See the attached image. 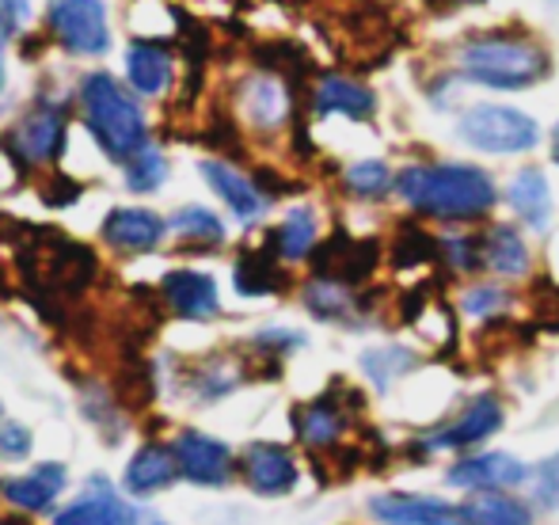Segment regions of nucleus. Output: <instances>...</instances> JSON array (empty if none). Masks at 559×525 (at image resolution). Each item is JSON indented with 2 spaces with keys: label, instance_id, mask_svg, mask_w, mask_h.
<instances>
[{
  "label": "nucleus",
  "instance_id": "1",
  "mask_svg": "<svg viewBox=\"0 0 559 525\" xmlns=\"http://www.w3.org/2000/svg\"><path fill=\"white\" fill-rule=\"evenodd\" d=\"M396 191L415 214L435 222H476L499 199L476 164H412L396 176Z\"/></svg>",
  "mask_w": 559,
  "mask_h": 525
},
{
  "label": "nucleus",
  "instance_id": "2",
  "mask_svg": "<svg viewBox=\"0 0 559 525\" xmlns=\"http://www.w3.org/2000/svg\"><path fill=\"white\" fill-rule=\"evenodd\" d=\"M464 81L495 92H522L552 73V58L533 35L522 31H487L456 50Z\"/></svg>",
  "mask_w": 559,
  "mask_h": 525
},
{
  "label": "nucleus",
  "instance_id": "3",
  "mask_svg": "<svg viewBox=\"0 0 559 525\" xmlns=\"http://www.w3.org/2000/svg\"><path fill=\"white\" fill-rule=\"evenodd\" d=\"M81 104L88 115V127L96 133V141L104 145L107 156L115 160H133L141 153L148 138L145 119H141L138 104L126 96V88L107 73H92L81 84Z\"/></svg>",
  "mask_w": 559,
  "mask_h": 525
},
{
  "label": "nucleus",
  "instance_id": "4",
  "mask_svg": "<svg viewBox=\"0 0 559 525\" xmlns=\"http://www.w3.org/2000/svg\"><path fill=\"white\" fill-rule=\"evenodd\" d=\"M456 133H461L464 145L479 148V153H530L540 141V127L530 119L525 111H514V107L502 104H479L472 111L461 115L456 122Z\"/></svg>",
  "mask_w": 559,
  "mask_h": 525
},
{
  "label": "nucleus",
  "instance_id": "5",
  "mask_svg": "<svg viewBox=\"0 0 559 525\" xmlns=\"http://www.w3.org/2000/svg\"><path fill=\"white\" fill-rule=\"evenodd\" d=\"M50 27L58 43L73 53H104L107 43H111L107 12L99 0H53Z\"/></svg>",
  "mask_w": 559,
  "mask_h": 525
},
{
  "label": "nucleus",
  "instance_id": "6",
  "mask_svg": "<svg viewBox=\"0 0 559 525\" xmlns=\"http://www.w3.org/2000/svg\"><path fill=\"white\" fill-rule=\"evenodd\" d=\"M171 453H176V461H179V473H183L187 480L202 484V488H222L228 480V473H233V453H228V445H222L210 434H199V430H183V434L176 438V445H171Z\"/></svg>",
  "mask_w": 559,
  "mask_h": 525
},
{
  "label": "nucleus",
  "instance_id": "7",
  "mask_svg": "<svg viewBox=\"0 0 559 525\" xmlns=\"http://www.w3.org/2000/svg\"><path fill=\"white\" fill-rule=\"evenodd\" d=\"M499 427H502L499 396H476L453 422H445L442 430L427 434L423 450H464V445H476L484 438H491Z\"/></svg>",
  "mask_w": 559,
  "mask_h": 525
},
{
  "label": "nucleus",
  "instance_id": "8",
  "mask_svg": "<svg viewBox=\"0 0 559 525\" xmlns=\"http://www.w3.org/2000/svg\"><path fill=\"white\" fill-rule=\"evenodd\" d=\"M530 476V468L510 453H476L449 468V484L464 491H507Z\"/></svg>",
  "mask_w": 559,
  "mask_h": 525
},
{
  "label": "nucleus",
  "instance_id": "9",
  "mask_svg": "<svg viewBox=\"0 0 559 525\" xmlns=\"http://www.w3.org/2000/svg\"><path fill=\"white\" fill-rule=\"evenodd\" d=\"M369 514L381 525H461V506L435 496H377L369 499Z\"/></svg>",
  "mask_w": 559,
  "mask_h": 525
},
{
  "label": "nucleus",
  "instance_id": "10",
  "mask_svg": "<svg viewBox=\"0 0 559 525\" xmlns=\"http://www.w3.org/2000/svg\"><path fill=\"white\" fill-rule=\"evenodd\" d=\"M243 480L259 496H286L297 484V461L282 445L255 442L243 453Z\"/></svg>",
  "mask_w": 559,
  "mask_h": 525
},
{
  "label": "nucleus",
  "instance_id": "11",
  "mask_svg": "<svg viewBox=\"0 0 559 525\" xmlns=\"http://www.w3.org/2000/svg\"><path fill=\"white\" fill-rule=\"evenodd\" d=\"M312 107H317V115H343V119L366 122L377 111V96L350 76L324 73L317 81V92H312Z\"/></svg>",
  "mask_w": 559,
  "mask_h": 525
},
{
  "label": "nucleus",
  "instance_id": "12",
  "mask_svg": "<svg viewBox=\"0 0 559 525\" xmlns=\"http://www.w3.org/2000/svg\"><path fill=\"white\" fill-rule=\"evenodd\" d=\"M164 301L187 320H210L217 317L222 301H217V282L199 271H171L164 278Z\"/></svg>",
  "mask_w": 559,
  "mask_h": 525
},
{
  "label": "nucleus",
  "instance_id": "13",
  "mask_svg": "<svg viewBox=\"0 0 559 525\" xmlns=\"http://www.w3.org/2000/svg\"><path fill=\"white\" fill-rule=\"evenodd\" d=\"M61 141H66V115H61V107L43 104L15 127V145L35 164L53 160L61 153Z\"/></svg>",
  "mask_w": 559,
  "mask_h": 525
},
{
  "label": "nucleus",
  "instance_id": "14",
  "mask_svg": "<svg viewBox=\"0 0 559 525\" xmlns=\"http://www.w3.org/2000/svg\"><path fill=\"white\" fill-rule=\"evenodd\" d=\"M53 525H138V514H133L104 480H96L88 496L69 503L66 511L53 518Z\"/></svg>",
  "mask_w": 559,
  "mask_h": 525
},
{
  "label": "nucleus",
  "instance_id": "15",
  "mask_svg": "<svg viewBox=\"0 0 559 525\" xmlns=\"http://www.w3.org/2000/svg\"><path fill=\"white\" fill-rule=\"evenodd\" d=\"M240 111L255 130H278L289 119V92L274 76H251L240 92Z\"/></svg>",
  "mask_w": 559,
  "mask_h": 525
},
{
  "label": "nucleus",
  "instance_id": "16",
  "mask_svg": "<svg viewBox=\"0 0 559 525\" xmlns=\"http://www.w3.org/2000/svg\"><path fill=\"white\" fill-rule=\"evenodd\" d=\"M61 488H66V468L61 465H38L27 476L0 480V496L12 506H20V511H46L61 496Z\"/></svg>",
  "mask_w": 559,
  "mask_h": 525
},
{
  "label": "nucleus",
  "instance_id": "17",
  "mask_svg": "<svg viewBox=\"0 0 559 525\" xmlns=\"http://www.w3.org/2000/svg\"><path fill=\"white\" fill-rule=\"evenodd\" d=\"M202 176H206V183L222 194V202L240 217V222H255V217L266 210V199L259 194V187L251 183L248 176H240L236 168H228V164L202 160Z\"/></svg>",
  "mask_w": 559,
  "mask_h": 525
},
{
  "label": "nucleus",
  "instance_id": "18",
  "mask_svg": "<svg viewBox=\"0 0 559 525\" xmlns=\"http://www.w3.org/2000/svg\"><path fill=\"white\" fill-rule=\"evenodd\" d=\"M104 237L111 240L115 248H122V252H148V248L160 244L164 222L153 214V210L126 206V210H115V214L107 217Z\"/></svg>",
  "mask_w": 559,
  "mask_h": 525
},
{
  "label": "nucleus",
  "instance_id": "19",
  "mask_svg": "<svg viewBox=\"0 0 559 525\" xmlns=\"http://www.w3.org/2000/svg\"><path fill=\"white\" fill-rule=\"evenodd\" d=\"M507 202L530 229H545L552 217V191L540 168H522L507 187Z\"/></svg>",
  "mask_w": 559,
  "mask_h": 525
},
{
  "label": "nucleus",
  "instance_id": "20",
  "mask_svg": "<svg viewBox=\"0 0 559 525\" xmlns=\"http://www.w3.org/2000/svg\"><path fill=\"white\" fill-rule=\"evenodd\" d=\"M294 427H297V434H301L305 445H312V450H328V445H335L338 438H343V430L350 427V419H346L343 404H335L332 396H320V399H312V404L297 407Z\"/></svg>",
  "mask_w": 559,
  "mask_h": 525
},
{
  "label": "nucleus",
  "instance_id": "21",
  "mask_svg": "<svg viewBox=\"0 0 559 525\" xmlns=\"http://www.w3.org/2000/svg\"><path fill=\"white\" fill-rule=\"evenodd\" d=\"M484 266L502 278H522L530 271V244L514 225H495L484 237Z\"/></svg>",
  "mask_w": 559,
  "mask_h": 525
},
{
  "label": "nucleus",
  "instance_id": "22",
  "mask_svg": "<svg viewBox=\"0 0 559 525\" xmlns=\"http://www.w3.org/2000/svg\"><path fill=\"white\" fill-rule=\"evenodd\" d=\"M179 473V461L171 450H160V445H145L138 457L126 468V488L133 496H153V491H164Z\"/></svg>",
  "mask_w": 559,
  "mask_h": 525
},
{
  "label": "nucleus",
  "instance_id": "23",
  "mask_svg": "<svg viewBox=\"0 0 559 525\" xmlns=\"http://www.w3.org/2000/svg\"><path fill=\"white\" fill-rule=\"evenodd\" d=\"M126 73L141 96H160L171 84V58L156 43H133L126 53Z\"/></svg>",
  "mask_w": 559,
  "mask_h": 525
},
{
  "label": "nucleus",
  "instance_id": "24",
  "mask_svg": "<svg viewBox=\"0 0 559 525\" xmlns=\"http://www.w3.org/2000/svg\"><path fill=\"white\" fill-rule=\"evenodd\" d=\"M461 525H533V514L502 491H476L468 503H461Z\"/></svg>",
  "mask_w": 559,
  "mask_h": 525
},
{
  "label": "nucleus",
  "instance_id": "25",
  "mask_svg": "<svg viewBox=\"0 0 559 525\" xmlns=\"http://www.w3.org/2000/svg\"><path fill=\"white\" fill-rule=\"evenodd\" d=\"M317 248V214L309 206H297L286 214V222L274 232V252L282 260H305Z\"/></svg>",
  "mask_w": 559,
  "mask_h": 525
},
{
  "label": "nucleus",
  "instance_id": "26",
  "mask_svg": "<svg viewBox=\"0 0 559 525\" xmlns=\"http://www.w3.org/2000/svg\"><path fill=\"white\" fill-rule=\"evenodd\" d=\"M282 286H286V274L278 271V263H274L266 252H248L240 263H236V289H240V294L263 297Z\"/></svg>",
  "mask_w": 559,
  "mask_h": 525
},
{
  "label": "nucleus",
  "instance_id": "27",
  "mask_svg": "<svg viewBox=\"0 0 559 525\" xmlns=\"http://www.w3.org/2000/svg\"><path fill=\"white\" fill-rule=\"evenodd\" d=\"M305 305H309V312H317L320 320H346L354 312V294L346 282L312 278L309 286H305Z\"/></svg>",
  "mask_w": 559,
  "mask_h": 525
},
{
  "label": "nucleus",
  "instance_id": "28",
  "mask_svg": "<svg viewBox=\"0 0 559 525\" xmlns=\"http://www.w3.org/2000/svg\"><path fill=\"white\" fill-rule=\"evenodd\" d=\"M343 183L354 199H384L396 187V176H392V168L384 160H358L346 168Z\"/></svg>",
  "mask_w": 559,
  "mask_h": 525
},
{
  "label": "nucleus",
  "instance_id": "29",
  "mask_svg": "<svg viewBox=\"0 0 559 525\" xmlns=\"http://www.w3.org/2000/svg\"><path fill=\"white\" fill-rule=\"evenodd\" d=\"M412 366H415V355L407 347H377L361 355V370H366V378L373 381L377 389H389L392 381L404 378Z\"/></svg>",
  "mask_w": 559,
  "mask_h": 525
},
{
  "label": "nucleus",
  "instance_id": "30",
  "mask_svg": "<svg viewBox=\"0 0 559 525\" xmlns=\"http://www.w3.org/2000/svg\"><path fill=\"white\" fill-rule=\"evenodd\" d=\"M171 229L187 240H199V244H222L225 240V225L217 222V214H210V210H202V206L179 210V214L171 217Z\"/></svg>",
  "mask_w": 559,
  "mask_h": 525
},
{
  "label": "nucleus",
  "instance_id": "31",
  "mask_svg": "<svg viewBox=\"0 0 559 525\" xmlns=\"http://www.w3.org/2000/svg\"><path fill=\"white\" fill-rule=\"evenodd\" d=\"M461 309L464 317L472 320H491V317H502L510 309V294L495 282H479V286H468L461 297Z\"/></svg>",
  "mask_w": 559,
  "mask_h": 525
},
{
  "label": "nucleus",
  "instance_id": "32",
  "mask_svg": "<svg viewBox=\"0 0 559 525\" xmlns=\"http://www.w3.org/2000/svg\"><path fill=\"white\" fill-rule=\"evenodd\" d=\"M164 176H168V160H164L156 148H141L133 160H126V183H130V191H156V187L164 183Z\"/></svg>",
  "mask_w": 559,
  "mask_h": 525
},
{
  "label": "nucleus",
  "instance_id": "33",
  "mask_svg": "<svg viewBox=\"0 0 559 525\" xmlns=\"http://www.w3.org/2000/svg\"><path fill=\"white\" fill-rule=\"evenodd\" d=\"M438 248H442V260L456 274H472L476 266H484V240L476 237H442Z\"/></svg>",
  "mask_w": 559,
  "mask_h": 525
},
{
  "label": "nucleus",
  "instance_id": "34",
  "mask_svg": "<svg viewBox=\"0 0 559 525\" xmlns=\"http://www.w3.org/2000/svg\"><path fill=\"white\" fill-rule=\"evenodd\" d=\"M435 255H442V248H438L435 237H427V232H419V229L400 232V244H396V263L400 266L427 263V260H435Z\"/></svg>",
  "mask_w": 559,
  "mask_h": 525
},
{
  "label": "nucleus",
  "instance_id": "35",
  "mask_svg": "<svg viewBox=\"0 0 559 525\" xmlns=\"http://www.w3.org/2000/svg\"><path fill=\"white\" fill-rule=\"evenodd\" d=\"M533 499L548 511H559V453L533 468Z\"/></svg>",
  "mask_w": 559,
  "mask_h": 525
},
{
  "label": "nucleus",
  "instance_id": "36",
  "mask_svg": "<svg viewBox=\"0 0 559 525\" xmlns=\"http://www.w3.org/2000/svg\"><path fill=\"white\" fill-rule=\"evenodd\" d=\"M31 450V430L20 422H0V457H27Z\"/></svg>",
  "mask_w": 559,
  "mask_h": 525
},
{
  "label": "nucleus",
  "instance_id": "37",
  "mask_svg": "<svg viewBox=\"0 0 559 525\" xmlns=\"http://www.w3.org/2000/svg\"><path fill=\"white\" fill-rule=\"evenodd\" d=\"M27 15H31L27 0H0V20H4V27H20V23H27Z\"/></svg>",
  "mask_w": 559,
  "mask_h": 525
},
{
  "label": "nucleus",
  "instance_id": "38",
  "mask_svg": "<svg viewBox=\"0 0 559 525\" xmlns=\"http://www.w3.org/2000/svg\"><path fill=\"white\" fill-rule=\"evenodd\" d=\"M552 160L559 164V122H556V130H552Z\"/></svg>",
  "mask_w": 559,
  "mask_h": 525
},
{
  "label": "nucleus",
  "instance_id": "39",
  "mask_svg": "<svg viewBox=\"0 0 559 525\" xmlns=\"http://www.w3.org/2000/svg\"><path fill=\"white\" fill-rule=\"evenodd\" d=\"M0 35H4V20H0ZM0 50H4V38H0ZM0 81H4V73H0Z\"/></svg>",
  "mask_w": 559,
  "mask_h": 525
},
{
  "label": "nucleus",
  "instance_id": "40",
  "mask_svg": "<svg viewBox=\"0 0 559 525\" xmlns=\"http://www.w3.org/2000/svg\"><path fill=\"white\" fill-rule=\"evenodd\" d=\"M453 4H484V0H453Z\"/></svg>",
  "mask_w": 559,
  "mask_h": 525
}]
</instances>
